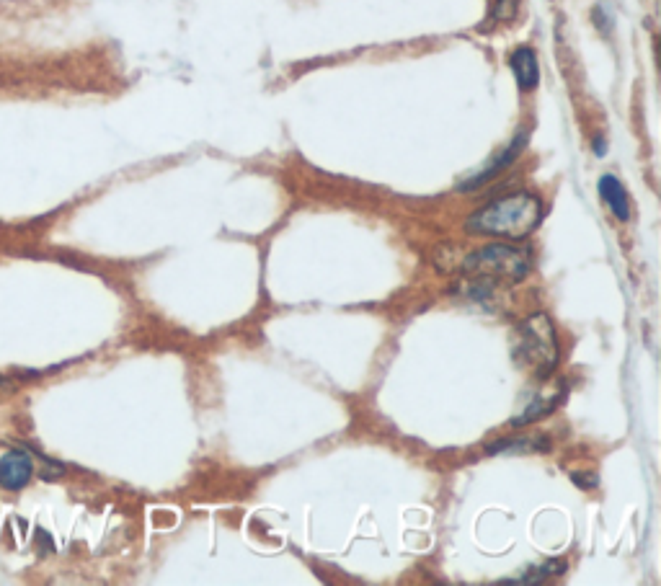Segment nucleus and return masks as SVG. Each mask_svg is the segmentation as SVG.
Instances as JSON below:
<instances>
[{"mask_svg": "<svg viewBox=\"0 0 661 586\" xmlns=\"http://www.w3.org/2000/svg\"><path fill=\"white\" fill-rule=\"evenodd\" d=\"M543 204L535 194L514 192L489 202L476 215L468 217L465 228L478 235H496L507 241H522L540 225Z\"/></svg>", "mask_w": 661, "mask_h": 586, "instance_id": "obj_1", "label": "nucleus"}, {"mask_svg": "<svg viewBox=\"0 0 661 586\" xmlns=\"http://www.w3.org/2000/svg\"><path fill=\"white\" fill-rule=\"evenodd\" d=\"M463 272L476 284L512 287L527 274L525 253L512 246H489L463 261Z\"/></svg>", "mask_w": 661, "mask_h": 586, "instance_id": "obj_2", "label": "nucleus"}, {"mask_svg": "<svg viewBox=\"0 0 661 586\" xmlns=\"http://www.w3.org/2000/svg\"><path fill=\"white\" fill-rule=\"evenodd\" d=\"M519 362L538 377L553 375L558 364V339L556 328L545 313L530 315L519 328L517 344Z\"/></svg>", "mask_w": 661, "mask_h": 586, "instance_id": "obj_3", "label": "nucleus"}, {"mask_svg": "<svg viewBox=\"0 0 661 586\" xmlns=\"http://www.w3.org/2000/svg\"><path fill=\"white\" fill-rule=\"evenodd\" d=\"M37 473L34 455L24 450H11L0 457V488L3 491H24Z\"/></svg>", "mask_w": 661, "mask_h": 586, "instance_id": "obj_4", "label": "nucleus"}, {"mask_svg": "<svg viewBox=\"0 0 661 586\" xmlns=\"http://www.w3.org/2000/svg\"><path fill=\"white\" fill-rule=\"evenodd\" d=\"M512 73L517 78V86L522 91H532V88H538L540 83V65H538V55L532 47H517L512 52Z\"/></svg>", "mask_w": 661, "mask_h": 586, "instance_id": "obj_5", "label": "nucleus"}, {"mask_svg": "<svg viewBox=\"0 0 661 586\" xmlns=\"http://www.w3.org/2000/svg\"><path fill=\"white\" fill-rule=\"evenodd\" d=\"M600 197L605 199L607 207H610V212L618 217V220H623V223H625V220L631 217V204H628V194H625L623 184H620L615 176H610V173L600 179Z\"/></svg>", "mask_w": 661, "mask_h": 586, "instance_id": "obj_6", "label": "nucleus"}, {"mask_svg": "<svg viewBox=\"0 0 661 586\" xmlns=\"http://www.w3.org/2000/svg\"><path fill=\"white\" fill-rule=\"evenodd\" d=\"M525 142H527V135H519V137H514L512 140V145H509L507 150H504V153L499 155V158H496L494 163H491L489 168H486V171L481 173V176H473V179L468 181V184H463L460 186V189H473V186H481V184H486V181L491 179V176H496V173L499 171H504V168H509L514 163V158H517L519 153H522V148H525Z\"/></svg>", "mask_w": 661, "mask_h": 586, "instance_id": "obj_7", "label": "nucleus"}, {"mask_svg": "<svg viewBox=\"0 0 661 586\" xmlns=\"http://www.w3.org/2000/svg\"><path fill=\"white\" fill-rule=\"evenodd\" d=\"M558 403H561V395H558V393L548 395V398H538V401L530 403V406H527L525 414L517 416V419H514V424H517V426L530 424V421H535V419H540V416L550 414V411H553V408H556Z\"/></svg>", "mask_w": 661, "mask_h": 586, "instance_id": "obj_8", "label": "nucleus"}, {"mask_svg": "<svg viewBox=\"0 0 661 586\" xmlns=\"http://www.w3.org/2000/svg\"><path fill=\"white\" fill-rule=\"evenodd\" d=\"M517 8H519V0H496L494 19L499 21L514 19V16H517Z\"/></svg>", "mask_w": 661, "mask_h": 586, "instance_id": "obj_9", "label": "nucleus"}, {"mask_svg": "<svg viewBox=\"0 0 661 586\" xmlns=\"http://www.w3.org/2000/svg\"><path fill=\"white\" fill-rule=\"evenodd\" d=\"M8 393H13V383L8 380V377H0V398H3V395H8Z\"/></svg>", "mask_w": 661, "mask_h": 586, "instance_id": "obj_10", "label": "nucleus"}]
</instances>
